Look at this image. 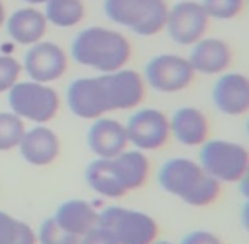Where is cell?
<instances>
[{
	"label": "cell",
	"instance_id": "cell-1",
	"mask_svg": "<svg viewBox=\"0 0 249 244\" xmlns=\"http://www.w3.org/2000/svg\"><path fill=\"white\" fill-rule=\"evenodd\" d=\"M70 53L78 65L100 73H112L127 66L132 58V46L119 31L90 26L73 37Z\"/></svg>",
	"mask_w": 249,
	"mask_h": 244
},
{
	"label": "cell",
	"instance_id": "cell-2",
	"mask_svg": "<svg viewBox=\"0 0 249 244\" xmlns=\"http://www.w3.org/2000/svg\"><path fill=\"white\" fill-rule=\"evenodd\" d=\"M158 183L166 193L177 197L190 207H209L219 198L220 185L197 159L187 156H175L161 165L158 172Z\"/></svg>",
	"mask_w": 249,
	"mask_h": 244
},
{
	"label": "cell",
	"instance_id": "cell-3",
	"mask_svg": "<svg viewBox=\"0 0 249 244\" xmlns=\"http://www.w3.org/2000/svg\"><path fill=\"white\" fill-rule=\"evenodd\" d=\"M168 10L166 0H104V12L110 22L142 37L164 31Z\"/></svg>",
	"mask_w": 249,
	"mask_h": 244
},
{
	"label": "cell",
	"instance_id": "cell-4",
	"mask_svg": "<svg viewBox=\"0 0 249 244\" xmlns=\"http://www.w3.org/2000/svg\"><path fill=\"white\" fill-rule=\"evenodd\" d=\"M207 175L222 183H237L249 166V149L231 139H207L198 149V159Z\"/></svg>",
	"mask_w": 249,
	"mask_h": 244
},
{
	"label": "cell",
	"instance_id": "cell-5",
	"mask_svg": "<svg viewBox=\"0 0 249 244\" xmlns=\"http://www.w3.org/2000/svg\"><path fill=\"white\" fill-rule=\"evenodd\" d=\"M99 226L107 229L119 244H151L160 232V226L149 214L119 205L99 212Z\"/></svg>",
	"mask_w": 249,
	"mask_h": 244
},
{
	"label": "cell",
	"instance_id": "cell-6",
	"mask_svg": "<svg viewBox=\"0 0 249 244\" xmlns=\"http://www.w3.org/2000/svg\"><path fill=\"white\" fill-rule=\"evenodd\" d=\"M9 107L22 121L44 124L58 114L59 95L48 83L17 82L9 90Z\"/></svg>",
	"mask_w": 249,
	"mask_h": 244
},
{
	"label": "cell",
	"instance_id": "cell-7",
	"mask_svg": "<svg viewBox=\"0 0 249 244\" xmlns=\"http://www.w3.org/2000/svg\"><path fill=\"white\" fill-rule=\"evenodd\" d=\"M66 102L70 110L80 119L95 121L114 112L107 73L73 80L66 90Z\"/></svg>",
	"mask_w": 249,
	"mask_h": 244
},
{
	"label": "cell",
	"instance_id": "cell-8",
	"mask_svg": "<svg viewBox=\"0 0 249 244\" xmlns=\"http://www.w3.org/2000/svg\"><path fill=\"white\" fill-rule=\"evenodd\" d=\"M146 85L160 93H180L192 85L195 71L187 56L178 53L154 54L142 73Z\"/></svg>",
	"mask_w": 249,
	"mask_h": 244
},
{
	"label": "cell",
	"instance_id": "cell-9",
	"mask_svg": "<svg viewBox=\"0 0 249 244\" xmlns=\"http://www.w3.org/2000/svg\"><path fill=\"white\" fill-rule=\"evenodd\" d=\"M210 17L198 0H180L168 10L164 31L175 44L190 48L207 36Z\"/></svg>",
	"mask_w": 249,
	"mask_h": 244
},
{
	"label": "cell",
	"instance_id": "cell-10",
	"mask_svg": "<svg viewBox=\"0 0 249 244\" xmlns=\"http://www.w3.org/2000/svg\"><path fill=\"white\" fill-rule=\"evenodd\" d=\"M129 144L139 151H158L170 141V117L160 109H138L125 122Z\"/></svg>",
	"mask_w": 249,
	"mask_h": 244
},
{
	"label": "cell",
	"instance_id": "cell-11",
	"mask_svg": "<svg viewBox=\"0 0 249 244\" xmlns=\"http://www.w3.org/2000/svg\"><path fill=\"white\" fill-rule=\"evenodd\" d=\"M212 104L220 114L241 117L249 114V76L239 71H224L212 85Z\"/></svg>",
	"mask_w": 249,
	"mask_h": 244
},
{
	"label": "cell",
	"instance_id": "cell-12",
	"mask_svg": "<svg viewBox=\"0 0 249 244\" xmlns=\"http://www.w3.org/2000/svg\"><path fill=\"white\" fill-rule=\"evenodd\" d=\"M22 68L33 82L50 83L65 75L68 68V58L61 46L50 41H39L24 54Z\"/></svg>",
	"mask_w": 249,
	"mask_h": 244
},
{
	"label": "cell",
	"instance_id": "cell-13",
	"mask_svg": "<svg viewBox=\"0 0 249 244\" xmlns=\"http://www.w3.org/2000/svg\"><path fill=\"white\" fill-rule=\"evenodd\" d=\"M232 48L226 39L217 36H203L190 46L188 61L195 75L219 76L232 65Z\"/></svg>",
	"mask_w": 249,
	"mask_h": 244
},
{
	"label": "cell",
	"instance_id": "cell-14",
	"mask_svg": "<svg viewBox=\"0 0 249 244\" xmlns=\"http://www.w3.org/2000/svg\"><path fill=\"white\" fill-rule=\"evenodd\" d=\"M170 134L181 146L200 148L210 138L209 117L198 107H180L170 117Z\"/></svg>",
	"mask_w": 249,
	"mask_h": 244
},
{
	"label": "cell",
	"instance_id": "cell-15",
	"mask_svg": "<svg viewBox=\"0 0 249 244\" xmlns=\"http://www.w3.org/2000/svg\"><path fill=\"white\" fill-rule=\"evenodd\" d=\"M89 148L97 158H114L129 146L125 124L110 117H99L90 125L87 134Z\"/></svg>",
	"mask_w": 249,
	"mask_h": 244
},
{
	"label": "cell",
	"instance_id": "cell-16",
	"mask_svg": "<svg viewBox=\"0 0 249 244\" xmlns=\"http://www.w3.org/2000/svg\"><path fill=\"white\" fill-rule=\"evenodd\" d=\"M19 151L29 165L48 166L59 156V138L46 125H36L24 132Z\"/></svg>",
	"mask_w": 249,
	"mask_h": 244
},
{
	"label": "cell",
	"instance_id": "cell-17",
	"mask_svg": "<svg viewBox=\"0 0 249 244\" xmlns=\"http://www.w3.org/2000/svg\"><path fill=\"white\" fill-rule=\"evenodd\" d=\"M110 165L119 185L125 193L139 190L149 178L151 165L144 151L139 149H125L121 155L110 158Z\"/></svg>",
	"mask_w": 249,
	"mask_h": 244
},
{
	"label": "cell",
	"instance_id": "cell-18",
	"mask_svg": "<svg viewBox=\"0 0 249 244\" xmlns=\"http://www.w3.org/2000/svg\"><path fill=\"white\" fill-rule=\"evenodd\" d=\"M53 219L58 222L59 227H63L66 232L76 236V238H82L99 226L97 209L90 202L80 200V198L63 202L56 209V214L53 215Z\"/></svg>",
	"mask_w": 249,
	"mask_h": 244
},
{
	"label": "cell",
	"instance_id": "cell-19",
	"mask_svg": "<svg viewBox=\"0 0 249 244\" xmlns=\"http://www.w3.org/2000/svg\"><path fill=\"white\" fill-rule=\"evenodd\" d=\"M48 29V20L44 14L33 7L19 9L7 19V33L16 43L24 46H33L44 37Z\"/></svg>",
	"mask_w": 249,
	"mask_h": 244
},
{
	"label": "cell",
	"instance_id": "cell-20",
	"mask_svg": "<svg viewBox=\"0 0 249 244\" xmlns=\"http://www.w3.org/2000/svg\"><path fill=\"white\" fill-rule=\"evenodd\" d=\"M85 180L92 190L105 198H121L125 195L124 188L119 185L110 165V158H97L87 166Z\"/></svg>",
	"mask_w": 249,
	"mask_h": 244
},
{
	"label": "cell",
	"instance_id": "cell-21",
	"mask_svg": "<svg viewBox=\"0 0 249 244\" xmlns=\"http://www.w3.org/2000/svg\"><path fill=\"white\" fill-rule=\"evenodd\" d=\"M44 17L56 27H73L85 17L83 0H48Z\"/></svg>",
	"mask_w": 249,
	"mask_h": 244
},
{
	"label": "cell",
	"instance_id": "cell-22",
	"mask_svg": "<svg viewBox=\"0 0 249 244\" xmlns=\"http://www.w3.org/2000/svg\"><path fill=\"white\" fill-rule=\"evenodd\" d=\"M0 244H37V236L29 224L0 210Z\"/></svg>",
	"mask_w": 249,
	"mask_h": 244
},
{
	"label": "cell",
	"instance_id": "cell-23",
	"mask_svg": "<svg viewBox=\"0 0 249 244\" xmlns=\"http://www.w3.org/2000/svg\"><path fill=\"white\" fill-rule=\"evenodd\" d=\"M26 132L24 121L14 112H0V151L19 148Z\"/></svg>",
	"mask_w": 249,
	"mask_h": 244
},
{
	"label": "cell",
	"instance_id": "cell-24",
	"mask_svg": "<svg viewBox=\"0 0 249 244\" xmlns=\"http://www.w3.org/2000/svg\"><path fill=\"white\" fill-rule=\"evenodd\" d=\"M210 20H232L241 16L246 0H198Z\"/></svg>",
	"mask_w": 249,
	"mask_h": 244
},
{
	"label": "cell",
	"instance_id": "cell-25",
	"mask_svg": "<svg viewBox=\"0 0 249 244\" xmlns=\"http://www.w3.org/2000/svg\"><path fill=\"white\" fill-rule=\"evenodd\" d=\"M37 243L39 244H80V238L66 232L63 227H59L54 219L50 217L41 224L39 232H37Z\"/></svg>",
	"mask_w": 249,
	"mask_h": 244
},
{
	"label": "cell",
	"instance_id": "cell-26",
	"mask_svg": "<svg viewBox=\"0 0 249 244\" xmlns=\"http://www.w3.org/2000/svg\"><path fill=\"white\" fill-rule=\"evenodd\" d=\"M22 71V65L9 54H0V93L9 92L17 82Z\"/></svg>",
	"mask_w": 249,
	"mask_h": 244
},
{
	"label": "cell",
	"instance_id": "cell-27",
	"mask_svg": "<svg viewBox=\"0 0 249 244\" xmlns=\"http://www.w3.org/2000/svg\"><path fill=\"white\" fill-rule=\"evenodd\" d=\"M80 244H119V243L115 241V238L107 229H104L102 226H97V227H93L92 231H89L85 236L80 238Z\"/></svg>",
	"mask_w": 249,
	"mask_h": 244
},
{
	"label": "cell",
	"instance_id": "cell-28",
	"mask_svg": "<svg viewBox=\"0 0 249 244\" xmlns=\"http://www.w3.org/2000/svg\"><path fill=\"white\" fill-rule=\"evenodd\" d=\"M180 244H222L220 239L213 232L205 231V229H197V231L188 232L181 238Z\"/></svg>",
	"mask_w": 249,
	"mask_h": 244
},
{
	"label": "cell",
	"instance_id": "cell-29",
	"mask_svg": "<svg viewBox=\"0 0 249 244\" xmlns=\"http://www.w3.org/2000/svg\"><path fill=\"white\" fill-rule=\"evenodd\" d=\"M237 185H239V190H241V193H243V197L246 198V200H249V166L246 168V172L243 173V176L239 178Z\"/></svg>",
	"mask_w": 249,
	"mask_h": 244
},
{
	"label": "cell",
	"instance_id": "cell-30",
	"mask_svg": "<svg viewBox=\"0 0 249 244\" xmlns=\"http://www.w3.org/2000/svg\"><path fill=\"white\" fill-rule=\"evenodd\" d=\"M241 224L249 232V200H246V204L241 209Z\"/></svg>",
	"mask_w": 249,
	"mask_h": 244
},
{
	"label": "cell",
	"instance_id": "cell-31",
	"mask_svg": "<svg viewBox=\"0 0 249 244\" xmlns=\"http://www.w3.org/2000/svg\"><path fill=\"white\" fill-rule=\"evenodd\" d=\"M3 22H5V7H3L2 0H0V27L3 26Z\"/></svg>",
	"mask_w": 249,
	"mask_h": 244
},
{
	"label": "cell",
	"instance_id": "cell-32",
	"mask_svg": "<svg viewBox=\"0 0 249 244\" xmlns=\"http://www.w3.org/2000/svg\"><path fill=\"white\" fill-rule=\"evenodd\" d=\"M26 3H31V5H37V3H46L48 0H22Z\"/></svg>",
	"mask_w": 249,
	"mask_h": 244
},
{
	"label": "cell",
	"instance_id": "cell-33",
	"mask_svg": "<svg viewBox=\"0 0 249 244\" xmlns=\"http://www.w3.org/2000/svg\"><path fill=\"white\" fill-rule=\"evenodd\" d=\"M151 244H173V243H170V241H164V239H154Z\"/></svg>",
	"mask_w": 249,
	"mask_h": 244
},
{
	"label": "cell",
	"instance_id": "cell-34",
	"mask_svg": "<svg viewBox=\"0 0 249 244\" xmlns=\"http://www.w3.org/2000/svg\"><path fill=\"white\" fill-rule=\"evenodd\" d=\"M246 132H248V136H249V114H248V121H246Z\"/></svg>",
	"mask_w": 249,
	"mask_h": 244
},
{
	"label": "cell",
	"instance_id": "cell-35",
	"mask_svg": "<svg viewBox=\"0 0 249 244\" xmlns=\"http://www.w3.org/2000/svg\"><path fill=\"white\" fill-rule=\"evenodd\" d=\"M246 3H249V0H246Z\"/></svg>",
	"mask_w": 249,
	"mask_h": 244
}]
</instances>
